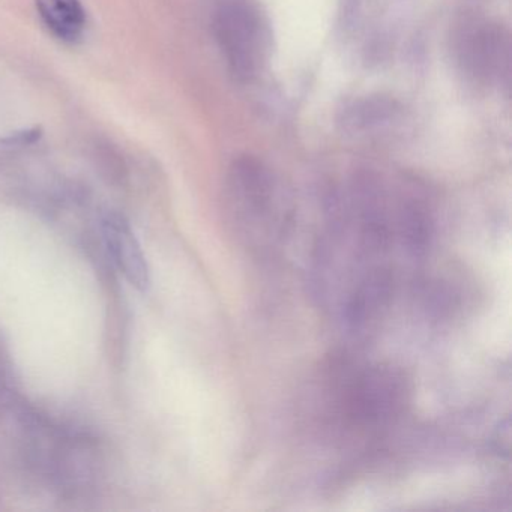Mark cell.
<instances>
[{"label":"cell","instance_id":"cell-1","mask_svg":"<svg viewBox=\"0 0 512 512\" xmlns=\"http://www.w3.org/2000/svg\"><path fill=\"white\" fill-rule=\"evenodd\" d=\"M332 416L344 433L374 434L400 418L409 400V385L392 367H332Z\"/></svg>","mask_w":512,"mask_h":512},{"label":"cell","instance_id":"cell-2","mask_svg":"<svg viewBox=\"0 0 512 512\" xmlns=\"http://www.w3.org/2000/svg\"><path fill=\"white\" fill-rule=\"evenodd\" d=\"M220 31L230 64L238 73H251L262 49V31L256 17L247 8L230 7L221 14Z\"/></svg>","mask_w":512,"mask_h":512},{"label":"cell","instance_id":"cell-3","mask_svg":"<svg viewBox=\"0 0 512 512\" xmlns=\"http://www.w3.org/2000/svg\"><path fill=\"white\" fill-rule=\"evenodd\" d=\"M103 233L110 257L125 280L140 292L148 290L151 284L148 262L128 221L121 215H109L104 220Z\"/></svg>","mask_w":512,"mask_h":512},{"label":"cell","instance_id":"cell-4","mask_svg":"<svg viewBox=\"0 0 512 512\" xmlns=\"http://www.w3.org/2000/svg\"><path fill=\"white\" fill-rule=\"evenodd\" d=\"M41 20L65 43H76L86 28V11L80 0H37Z\"/></svg>","mask_w":512,"mask_h":512}]
</instances>
